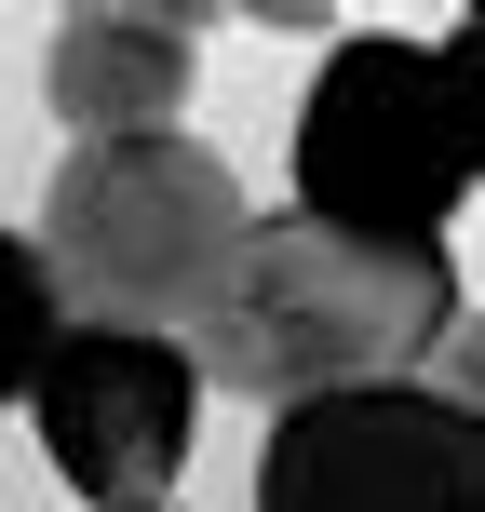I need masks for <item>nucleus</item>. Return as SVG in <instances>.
I'll return each instance as SVG.
<instances>
[{"label":"nucleus","instance_id":"5","mask_svg":"<svg viewBox=\"0 0 485 512\" xmlns=\"http://www.w3.org/2000/svg\"><path fill=\"white\" fill-rule=\"evenodd\" d=\"M189 405H203V364H189V337H149V324H68L41 351V378H27V418H41L54 472L95 512L176 499Z\"/></svg>","mask_w":485,"mask_h":512},{"label":"nucleus","instance_id":"4","mask_svg":"<svg viewBox=\"0 0 485 512\" xmlns=\"http://www.w3.org/2000/svg\"><path fill=\"white\" fill-rule=\"evenodd\" d=\"M256 512H485V405L432 378L310 391L256 445Z\"/></svg>","mask_w":485,"mask_h":512},{"label":"nucleus","instance_id":"1","mask_svg":"<svg viewBox=\"0 0 485 512\" xmlns=\"http://www.w3.org/2000/svg\"><path fill=\"white\" fill-rule=\"evenodd\" d=\"M459 256H391L351 230H310L297 203L243 230L230 297L189 324V364L203 391H243V405H310V391H364V378H418L459 324Z\"/></svg>","mask_w":485,"mask_h":512},{"label":"nucleus","instance_id":"3","mask_svg":"<svg viewBox=\"0 0 485 512\" xmlns=\"http://www.w3.org/2000/svg\"><path fill=\"white\" fill-rule=\"evenodd\" d=\"M459 189H472V149H459V95H445L432 41H337L310 68V108H297V216L310 230L445 256Z\"/></svg>","mask_w":485,"mask_h":512},{"label":"nucleus","instance_id":"2","mask_svg":"<svg viewBox=\"0 0 485 512\" xmlns=\"http://www.w3.org/2000/svg\"><path fill=\"white\" fill-rule=\"evenodd\" d=\"M243 230H256V203L203 135H108V149H68L41 189V270L68 297V324L189 337L230 297Z\"/></svg>","mask_w":485,"mask_h":512},{"label":"nucleus","instance_id":"7","mask_svg":"<svg viewBox=\"0 0 485 512\" xmlns=\"http://www.w3.org/2000/svg\"><path fill=\"white\" fill-rule=\"evenodd\" d=\"M68 337V297H54L41 243L0 230V405H27V378H41V351Z\"/></svg>","mask_w":485,"mask_h":512},{"label":"nucleus","instance_id":"10","mask_svg":"<svg viewBox=\"0 0 485 512\" xmlns=\"http://www.w3.org/2000/svg\"><path fill=\"white\" fill-rule=\"evenodd\" d=\"M149 512H176V499H149Z\"/></svg>","mask_w":485,"mask_h":512},{"label":"nucleus","instance_id":"9","mask_svg":"<svg viewBox=\"0 0 485 512\" xmlns=\"http://www.w3.org/2000/svg\"><path fill=\"white\" fill-rule=\"evenodd\" d=\"M418 378H432V391H459V405H485V310H459V324H445V351L418 364Z\"/></svg>","mask_w":485,"mask_h":512},{"label":"nucleus","instance_id":"8","mask_svg":"<svg viewBox=\"0 0 485 512\" xmlns=\"http://www.w3.org/2000/svg\"><path fill=\"white\" fill-rule=\"evenodd\" d=\"M445 95H459V149H472V189H485V0L459 14V41H445Z\"/></svg>","mask_w":485,"mask_h":512},{"label":"nucleus","instance_id":"6","mask_svg":"<svg viewBox=\"0 0 485 512\" xmlns=\"http://www.w3.org/2000/svg\"><path fill=\"white\" fill-rule=\"evenodd\" d=\"M216 0H81V14H54L41 41V108L81 135V149H108V135H176L189 108V27H203Z\"/></svg>","mask_w":485,"mask_h":512}]
</instances>
